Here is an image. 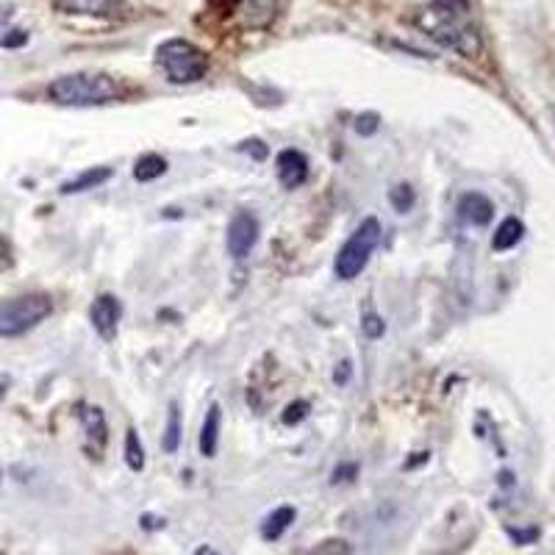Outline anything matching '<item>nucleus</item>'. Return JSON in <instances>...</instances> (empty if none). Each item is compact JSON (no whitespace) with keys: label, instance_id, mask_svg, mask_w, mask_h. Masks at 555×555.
<instances>
[{"label":"nucleus","instance_id":"obj_1","mask_svg":"<svg viewBox=\"0 0 555 555\" xmlns=\"http://www.w3.org/2000/svg\"><path fill=\"white\" fill-rule=\"evenodd\" d=\"M48 98L59 106H103L120 98V84L106 73L62 75L48 84Z\"/></svg>","mask_w":555,"mask_h":555},{"label":"nucleus","instance_id":"obj_2","mask_svg":"<svg viewBox=\"0 0 555 555\" xmlns=\"http://www.w3.org/2000/svg\"><path fill=\"white\" fill-rule=\"evenodd\" d=\"M422 31L431 39H436L442 48H450L461 53L464 59H478L483 50V39L478 25L472 23V17H456V14H442L425 9L414 20Z\"/></svg>","mask_w":555,"mask_h":555},{"label":"nucleus","instance_id":"obj_3","mask_svg":"<svg viewBox=\"0 0 555 555\" xmlns=\"http://www.w3.org/2000/svg\"><path fill=\"white\" fill-rule=\"evenodd\" d=\"M156 64L161 67V73L167 75L170 84L184 87V84H195L209 73L211 62L206 50L192 45L189 39H167L156 50Z\"/></svg>","mask_w":555,"mask_h":555},{"label":"nucleus","instance_id":"obj_4","mask_svg":"<svg viewBox=\"0 0 555 555\" xmlns=\"http://www.w3.org/2000/svg\"><path fill=\"white\" fill-rule=\"evenodd\" d=\"M378 242H381V220H378V217L361 220V225L350 234V239L342 245L339 256H336V264H333L336 275H339L342 281L358 278V275L364 272V267L370 264Z\"/></svg>","mask_w":555,"mask_h":555},{"label":"nucleus","instance_id":"obj_5","mask_svg":"<svg viewBox=\"0 0 555 555\" xmlns=\"http://www.w3.org/2000/svg\"><path fill=\"white\" fill-rule=\"evenodd\" d=\"M53 314V300L42 292L9 297L0 303V336H23Z\"/></svg>","mask_w":555,"mask_h":555},{"label":"nucleus","instance_id":"obj_6","mask_svg":"<svg viewBox=\"0 0 555 555\" xmlns=\"http://www.w3.org/2000/svg\"><path fill=\"white\" fill-rule=\"evenodd\" d=\"M259 242V220L250 211H236V217L228 225V253L234 259H247L250 250Z\"/></svg>","mask_w":555,"mask_h":555},{"label":"nucleus","instance_id":"obj_7","mask_svg":"<svg viewBox=\"0 0 555 555\" xmlns=\"http://www.w3.org/2000/svg\"><path fill=\"white\" fill-rule=\"evenodd\" d=\"M120 317H123V303L114 295H100L98 300L92 303V309H89L92 328H95L103 339H114V336H117Z\"/></svg>","mask_w":555,"mask_h":555},{"label":"nucleus","instance_id":"obj_8","mask_svg":"<svg viewBox=\"0 0 555 555\" xmlns=\"http://www.w3.org/2000/svg\"><path fill=\"white\" fill-rule=\"evenodd\" d=\"M53 9L62 14H81V17H117L123 12L117 0H53Z\"/></svg>","mask_w":555,"mask_h":555},{"label":"nucleus","instance_id":"obj_9","mask_svg":"<svg viewBox=\"0 0 555 555\" xmlns=\"http://www.w3.org/2000/svg\"><path fill=\"white\" fill-rule=\"evenodd\" d=\"M306 178H309V159L300 150H284L278 156V181L286 189H297Z\"/></svg>","mask_w":555,"mask_h":555},{"label":"nucleus","instance_id":"obj_10","mask_svg":"<svg viewBox=\"0 0 555 555\" xmlns=\"http://www.w3.org/2000/svg\"><path fill=\"white\" fill-rule=\"evenodd\" d=\"M458 217L469 225H489L494 217V203L481 192H467L464 198L458 200Z\"/></svg>","mask_w":555,"mask_h":555},{"label":"nucleus","instance_id":"obj_11","mask_svg":"<svg viewBox=\"0 0 555 555\" xmlns=\"http://www.w3.org/2000/svg\"><path fill=\"white\" fill-rule=\"evenodd\" d=\"M220 425H222V411L214 403L203 420V431H200V456L214 458L217 456V444H220Z\"/></svg>","mask_w":555,"mask_h":555},{"label":"nucleus","instance_id":"obj_12","mask_svg":"<svg viewBox=\"0 0 555 555\" xmlns=\"http://www.w3.org/2000/svg\"><path fill=\"white\" fill-rule=\"evenodd\" d=\"M111 175H114V170L111 167H92V170H87V173H81L78 178H73V181H67V184H62V195H78V192H87V189H95V186L106 184Z\"/></svg>","mask_w":555,"mask_h":555},{"label":"nucleus","instance_id":"obj_13","mask_svg":"<svg viewBox=\"0 0 555 555\" xmlns=\"http://www.w3.org/2000/svg\"><path fill=\"white\" fill-rule=\"evenodd\" d=\"M81 422L89 433V442L95 447H106V439H109V428H106V414L103 408L98 406H84L81 408Z\"/></svg>","mask_w":555,"mask_h":555},{"label":"nucleus","instance_id":"obj_14","mask_svg":"<svg viewBox=\"0 0 555 555\" xmlns=\"http://www.w3.org/2000/svg\"><path fill=\"white\" fill-rule=\"evenodd\" d=\"M295 522V508L292 506H281L272 511L270 517L261 522V536L267 539V542H275V539H281L286 531H289V525Z\"/></svg>","mask_w":555,"mask_h":555},{"label":"nucleus","instance_id":"obj_15","mask_svg":"<svg viewBox=\"0 0 555 555\" xmlns=\"http://www.w3.org/2000/svg\"><path fill=\"white\" fill-rule=\"evenodd\" d=\"M522 236H525V225H522L517 217H508V220H503V225L497 228L492 245L494 250H511V247H517L519 242H522Z\"/></svg>","mask_w":555,"mask_h":555},{"label":"nucleus","instance_id":"obj_16","mask_svg":"<svg viewBox=\"0 0 555 555\" xmlns=\"http://www.w3.org/2000/svg\"><path fill=\"white\" fill-rule=\"evenodd\" d=\"M167 159L159 156V153H148V156H142V159L136 161L134 167V178L136 181H142V184H148V181H156L161 175L167 173Z\"/></svg>","mask_w":555,"mask_h":555},{"label":"nucleus","instance_id":"obj_17","mask_svg":"<svg viewBox=\"0 0 555 555\" xmlns=\"http://www.w3.org/2000/svg\"><path fill=\"white\" fill-rule=\"evenodd\" d=\"M181 408L178 403L170 406V414H167V428H164V439H161V447H164V453H178V447H181Z\"/></svg>","mask_w":555,"mask_h":555},{"label":"nucleus","instance_id":"obj_18","mask_svg":"<svg viewBox=\"0 0 555 555\" xmlns=\"http://www.w3.org/2000/svg\"><path fill=\"white\" fill-rule=\"evenodd\" d=\"M125 464L134 469V472H142L145 469V450H142V442H139V433L136 428H128L125 433Z\"/></svg>","mask_w":555,"mask_h":555},{"label":"nucleus","instance_id":"obj_19","mask_svg":"<svg viewBox=\"0 0 555 555\" xmlns=\"http://www.w3.org/2000/svg\"><path fill=\"white\" fill-rule=\"evenodd\" d=\"M414 200H417V195H414V186H411V184H397L395 189L389 192V203H392V206H395V211H400V214L411 211Z\"/></svg>","mask_w":555,"mask_h":555},{"label":"nucleus","instance_id":"obj_20","mask_svg":"<svg viewBox=\"0 0 555 555\" xmlns=\"http://www.w3.org/2000/svg\"><path fill=\"white\" fill-rule=\"evenodd\" d=\"M361 331H364L367 339H381L383 333H386V322H383V317L375 309H364V314H361Z\"/></svg>","mask_w":555,"mask_h":555},{"label":"nucleus","instance_id":"obj_21","mask_svg":"<svg viewBox=\"0 0 555 555\" xmlns=\"http://www.w3.org/2000/svg\"><path fill=\"white\" fill-rule=\"evenodd\" d=\"M433 12L456 14V17H469V0H431Z\"/></svg>","mask_w":555,"mask_h":555},{"label":"nucleus","instance_id":"obj_22","mask_svg":"<svg viewBox=\"0 0 555 555\" xmlns=\"http://www.w3.org/2000/svg\"><path fill=\"white\" fill-rule=\"evenodd\" d=\"M309 408H311L309 400H295V403H289V406H286V411L281 414V420H284V425H297V422H303L306 417H309Z\"/></svg>","mask_w":555,"mask_h":555},{"label":"nucleus","instance_id":"obj_23","mask_svg":"<svg viewBox=\"0 0 555 555\" xmlns=\"http://www.w3.org/2000/svg\"><path fill=\"white\" fill-rule=\"evenodd\" d=\"M378 125H381V117H378L375 111H364V114H358L356 117L353 128H356L358 136H372L378 131Z\"/></svg>","mask_w":555,"mask_h":555},{"label":"nucleus","instance_id":"obj_24","mask_svg":"<svg viewBox=\"0 0 555 555\" xmlns=\"http://www.w3.org/2000/svg\"><path fill=\"white\" fill-rule=\"evenodd\" d=\"M239 150H242V153H247L250 159H256V161L267 159V145H264L261 139H247V142H242V145H239Z\"/></svg>","mask_w":555,"mask_h":555},{"label":"nucleus","instance_id":"obj_25","mask_svg":"<svg viewBox=\"0 0 555 555\" xmlns=\"http://www.w3.org/2000/svg\"><path fill=\"white\" fill-rule=\"evenodd\" d=\"M356 475H358V464H356V461H350V464H347V461H342L339 467L333 469L331 481L333 483H345V481H353Z\"/></svg>","mask_w":555,"mask_h":555},{"label":"nucleus","instance_id":"obj_26","mask_svg":"<svg viewBox=\"0 0 555 555\" xmlns=\"http://www.w3.org/2000/svg\"><path fill=\"white\" fill-rule=\"evenodd\" d=\"M25 42H28V31H23V28H14L6 37H0V45H3V48H20Z\"/></svg>","mask_w":555,"mask_h":555},{"label":"nucleus","instance_id":"obj_27","mask_svg":"<svg viewBox=\"0 0 555 555\" xmlns=\"http://www.w3.org/2000/svg\"><path fill=\"white\" fill-rule=\"evenodd\" d=\"M12 264H14L12 245H9V239H6V236L0 234V272H6Z\"/></svg>","mask_w":555,"mask_h":555},{"label":"nucleus","instance_id":"obj_28","mask_svg":"<svg viewBox=\"0 0 555 555\" xmlns=\"http://www.w3.org/2000/svg\"><path fill=\"white\" fill-rule=\"evenodd\" d=\"M350 378H353V364H350V361H339V364H336V372H333V383H336V386H345Z\"/></svg>","mask_w":555,"mask_h":555},{"label":"nucleus","instance_id":"obj_29","mask_svg":"<svg viewBox=\"0 0 555 555\" xmlns=\"http://www.w3.org/2000/svg\"><path fill=\"white\" fill-rule=\"evenodd\" d=\"M14 12H17V6H14V3H0V25L9 23V20L14 17Z\"/></svg>","mask_w":555,"mask_h":555},{"label":"nucleus","instance_id":"obj_30","mask_svg":"<svg viewBox=\"0 0 555 555\" xmlns=\"http://www.w3.org/2000/svg\"><path fill=\"white\" fill-rule=\"evenodd\" d=\"M242 0H214V6H217V12H222V14H228L231 9H236Z\"/></svg>","mask_w":555,"mask_h":555},{"label":"nucleus","instance_id":"obj_31","mask_svg":"<svg viewBox=\"0 0 555 555\" xmlns=\"http://www.w3.org/2000/svg\"><path fill=\"white\" fill-rule=\"evenodd\" d=\"M198 555H220V553H214V550H211V547H200Z\"/></svg>","mask_w":555,"mask_h":555}]
</instances>
